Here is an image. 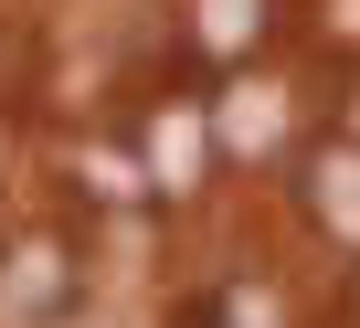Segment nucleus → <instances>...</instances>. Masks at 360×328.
<instances>
[{"instance_id":"nucleus-1","label":"nucleus","mask_w":360,"mask_h":328,"mask_svg":"<svg viewBox=\"0 0 360 328\" xmlns=\"http://www.w3.org/2000/svg\"><path fill=\"white\" fill-rule=\"evenodd\" d=\"M307 212L360 254V148H318V170H307Z\"/></svg>"},{"instance_id":"nucleus-2","label":"nucleus","mask_w":360,"mask_h":328,"mask_svg":"<svg viewBox=\"0 0 360 328\" xmlns=\"http://www.w3.org/2000/svg\"><path fill=\"white\" fill-rule=\"evenodd\" d=\"M202 43H212V53L265 43V0H202Z\"/></svg>"},{"instance_id":"nucleus-3","label":"nucleus","mask_w":360,"mask_h":328,"mask_svg":"<svg viewBox=\"0 0 360 328\" xmlns=\"http://www.w3.org/2000/svg\"><path fill=\"white\" fill-rule=\"evenodd\" d=\"M148 159H159L169 181H191V159H202V127H191V117H159V127H148Z\"/></svg>"},{"instance_id":"nucleus-4","label":"nucleus","mask_w":360,"mask_h":328,"mask_svg":"<svg viewBox=\"0 0 360 328\" xmlns=\"http://www.w3.org/2000/svg\"><path fill=\"white\" fill-rule=\"evenodd\" d=\"M223 138H233V148H265V138H276V106H265V96H233V106H223Z\"/></svg>"},{"instance_id":"nucleus-5","label":"nucleus","mask_w":360,"mask_h":328,"mask_svg":"<svg viewBox=\"0 0 360 328\" xmlns=\"http://www.w3.org/2000/svg\"><path fill=\"white\" fill-rule=\"evenodd\" d=\"M43 296H53V254L32 244V254H22V275H11V307H43Z\"/></svg>"}]
</instances>
